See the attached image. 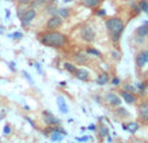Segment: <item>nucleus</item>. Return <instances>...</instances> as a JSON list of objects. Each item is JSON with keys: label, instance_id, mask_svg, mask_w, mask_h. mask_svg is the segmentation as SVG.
Segmentation results:
<instances>
[{"label": "nucleus", "instance_id": "f257e3e1", "mask_svg": "<svg viewBox=\"0 0 148 143\" xmlns=\"http://www.w3.org/2000/svg\"><path fill=\"white\" fill-rule=\"evenodd\" d=\"M38 39L43 46L52 47V48H60V47L65 46V43H66V36L56 30L44 31V33L39 34Z\"/></svg>", "mask_w": 148, "mask_h": 143}, {"label": "nucleus", "instance_id": "f03ea898", "mask_svg": "<svg viewBox=\"0 0 148 143\" xmlns=\"http://www.w3.org/2000/svg\"><path fill=\"white\" fill-rule=\"evenodd\" d=\"M105 26H107L108 31H109V35L112 38L113 42H118L123 33V29H125V25L123 22L117 17H110L105 21Z\"/></svg>", "mask_w": 148, "mask_h": 143}, {"label": "nucleus", "instance_id": "7ed1b4c3", "mask_svg": "<svg viewBox=\"0 0 148 143\" xmlns=\"http://www.w3.org/2000/svg\"><path fill=\"white\" fill-rule=\"evenodd\" d=\"M36 16V10L34 8H29V9L23 10L22 14L20 16V20H21V25L22 26H29V23L35 18Z\"/></svg>", "mask_w": 148, "mask_h": 143}, {"label": "nucleus", "instance_id": "20e7f679", "mask_svg": "<svg viewBox=\"0 0 148 143\" xmlns=\"http://www.w3.org/2000/svg\"><path fill=\"white\" fill-rule=\"evenodd\" d=\"M81 36L84 42H88L90 43V42H94L95 36H96V33H95V30L90 25H84V26H82V29H81Z\"/></svg>", "mask_w": 148, "mask_h": 143}, {"label": "nucleus", "instance_id": "39448f33", "mask_svg": "<svg viewBox=\"0 0 148 143\" xmlns=\"http://www.w3.org/2000/svg\"><path fill=\"white\" fill-rule=\"evenodd\" d=\"M46 26L48 30H56V29H59L62 26V18L57 14L51 16V17L48 18V21H47Z\"/></svg>", "mask_w": 148, "mask_h": 143}, {"label": "nucleus", "instance_id": "423d86ee", "mask_svg": "<svg viewBox=\"0 0 148 143\" xmlns=\"http://www.w3.org/2000/svg\"><path fill=\"white\" fill-rule=\"evenodd\" d=\"M147 63H148V50H144V51L138 52V54H136V56H135L136 67H138L139 69H142V68H143Z\"/></svg>", "mask_w": 148, "mask_h": 143}, {"label": "nucleus", "instance_id": "0eeeda50", "mask_svg": "<svg viewBox=\"0 0 148 143\" xmlns=\"http://www.w3.org/2000/svg\"><path fill=\"white\" fill-rule=\"evenodd\" d=\"M139 118L143 122H148V102H142L138 107Z\"/></svg>", "mask_w": 148, "mask_h": 143}, {"label": "nucleus", "instance_id": "6e6552de", "mask_svg": "<svg viewBox=\"0 0 148 143\" xmlns=\"http://www.w3.org/2000/svg\"><path fill=\"white\" fill-rule=\"evenodd\" d=\"M105 99H107V102L109 103L110 105H113V107H120V105L122 104V99H121V96L120 95L113 94V92H108V94L105 95Z\"/></svg>", "mask_w": 148, "mask_h": 143}, {"label": "nucleus", "instance_id": "1a4fd4ad", "mask_svg": "<svg viewBox=\"0 0 148 143\" xmlns=\"http://www.w3.org/2000/svg\"><path fill=\"white\" fill-rule=\"evenodd\" d=\"M74 77H75L77 79H79V81H88L90 73H88V70L84 69V68H77V70L74 72Z\"/></svg>", "mask_w": 148, "mask_h": 143}, {"label": "nucleus", "instance_id": "9d476101", "mask_svg": "<svg viewBox=\"0 0 148 143\" xmlns=\"http://www.w3.org/2000/svg\"><path fill=\"white\" fill-rule=\"evenodd\" d=\"M43 118H44V122H46L47 125H57V124L60 122L59 118L55 117L49 111H44L43 112Z\"/></svg>", "mask_w": 148, "mask_h": 143}, {"label": "nucleus", "instance_id": "9b49d317", "mask_svg": "<svg viewBox=\"0 0 148 143\" xmlns=\"http://www.w3.org/2000/svg\"><path fill=\"white\" fill-rule=\"evenodd\" d=\"M56 103H57V107H59V111L61 113H64V115H66L68 112H69V108H68V104H66V100L64 99V96H61V95H59L56 99Z\"/></svg>", "mask_w": 148, "mask_h": 143}, {"label": "nucleus", "instance_id": "f8f14e48", "mask_svg": "<svg viewBox=\"0 0 148 143\" xmlns=\"http://www.w3.org/2000/svg\"><path fill=\"white\" fill-rule=\"evenodd\" d=\"M121 95V99H123L127 104H134L135 103V96L133 95V92H129V91H125V90H122V91L120 92Z\"/></svg>", "mask_w": 148, "mask_h": 143}, {"label": "nucleus", "instance_id": "ddd939ff", "mask_svg": "<svg viewBox=\"0 0 148 143\" xmlns=\"http://www.w3.org/2000/svg\"><path fill=\"white\" fill-rule=\"evenodd\" d=\"M135 34L136 36H139V38H146L148 35V23H143V25L138 26V28L135 29Z\"/></svg>", "mask_w": 148, "mask_h": 143}, {"label": "nucleus", "instance_id": "4468645a", "mask_svg": "<svg viewBox=\"0 0 148 143\" xmlns=\"http://www.w3.org/2000/svg\"><path fill=\"white\" fill-rule=\"evenodd\" d=\"M122 129L125 131H129V133H135L136 130L139 129V125L136 122H130V124H123Z\"/></svg>", "mask_w": 148, "mask_h": 143}, {"label": "nucleus", "instance_id": "2eb2a0df", "mask_svg": "<svg viewBox=\"0 0 148 143\" xmlns=\"http://www.w3.org/2000/svg\"><path fill=\"white\" fill-rule=\"evenodd\" d=\"M109 81V76H108L107 72H104V73L99 74V77L96 78V83L99 85V86H104L107 82Z\"/></svg>", "mask_w": 148, "mask_h": 143}, {"label": "nucleus", "instance_id": "dca6fc26", "mask_svg": "<svg viewBox=\"0 0 148 143\" xmlns=\"http://www.w3.org/2000/svg\"><path fill=\"white\" fill-rule=\"evenodd\" d=\"M62 138H64V134L60 133V131L56 130V129H53V133L51 134V141L52 142H59V141H61Z\"/></svg>", "mask_w": 148, "mask_h": 143}, {"label": "nucleus", "instance_id": "f3484780", "mask_svg": "<svg viewBox=\"0 0 148 143\" xmlns=\"http://www.w3.org/2000/svg\"><path fill=\"white\" fill-rule=\"evenodd\" d=\"M100 3V0H83V5L86 8H95Z\"/></svg>", "mask_w": 148, "mask_h": 143}, {"label": "nucleus", "instance_id": "a211bd4d", "mask_svg": "<svg viewBox=\"0 0 148 143\" xmlns=\"http://www.w3.org/2000/svg\"><path fill=\"white\" fill-rule=\"evenodd\" d=\"M138 5H139V8H140L142 12H144V13L148 14V0H139Z\"/></svg>", "mask_w": 148, "mask_h": 143}, {"label": "nucleus", "instance_id": "6ab92c4d", "mask_svg": "<svg viewBox=\"0 0 148 143\" xmlns=\"http://www.w3.org/2000/svg\"><path fill=\"white\" fill-rule=\"evenodd\" d=\"M116 108H117V109H116V113H117V115H121L120 117H129V116H130V113H129L125 108L121 107V105L120 107H116Z\"/></svg>", "mask_w": 148, "mask_h": 143}, {"label": "nucleus", "instance_id": "aec40b11", "mask_svg": "<svg viewBox=\"0 0 148 143\" xmlns=\"http://www.w3.org/2000/svg\"><path fill=\"white\" fill-rule=\"evenodd\" d=\"M86 54H87V55H94V56H97V57H100V56H101V54H100V51H99V50L94 48V47H87V50H86Z\"/></svg>", "mask_w": 148, "mask_h": 143}, {"label": "nucleus", "instance_id": "412c9836", "mask_svg": "<svg viewBox=\"0 0 148 143\" xmlns=\"http://www.w3.org/2000/svg\"><path fill=\"white\" fill-rule=\"evenodd\" d=\"M64 68L69 72V73H73V74H74V72L77 70V67L74 64H72V63H64Z\"/></svg>", "mask_w": 148, "mask_h": 143}, {"label": "nucleus", "instance_id": "4be33fe9", "mask_svg": "<svg viewBox=\"0 0 148 143\" xmlns=\"http://www.w3.org/2000/svg\"><path fill=\"white\" fill-rule=\"evenodd\" d=\"M57 13L60 14V17L61 18H68L69 17V9H68V8H60Z\"/></svg>", "mask_w": 148, "mask_h": 143}, {"label": "nucleus", "instance_id": "5701e85b", "mask_svg": "<svg viewBox=\"0 0 148 143\" xmlns=\"http://www.w3.org/2000/svg\"><path fill=\"white\" fill-rule=\"evenodd\" d=\"M23 36V34L21 33V31H14L13 34H10L9 35V38H12V39H21Z\"/></svg>", "mask_w": 148, "mask_h": 143}, {"label": "nucleus", "instance_id": "b1692460", "mask_svg": "<svg viewBox=\"0 0 148 143\" xmlns=\"http://www.w3.org/2000/svg\"><path fill=\"white\" fill-rule=\"evenodd\" d=\"M22 74H23V77H25V78H26V79H27V81H29V82H30V83H31V85H34V79H33V78H31V77H30V74H29V73H27V72H26V70H22Z\"/></svg>", "mask_w": 148, "mask_h": 143}, {"label": "nucleus", "instance_id": "393cba45", "mask_svg": "<svg viewBox=\"0 0 148 143\" xmlns=\"http://www.w3.org/2000/svg\"><path fill=\"white\" fill-rule=\"evenodd\" d=\"M123 90H125V91H129V92H134L136 90V87L131 86V85H125V86H123Z\"/></svg>", "mask_w": 148, "mask_h": 143}, {"label": "nucleus", "instance_id": "a878e982", "mask_svg": "<svg viewBox=\"0 0 148 143\" xmlns=\"http://www.w3.org/2000/svg\"><path fill=\"white\" fill-rule=\"evenodd\" d=\"M107 133H108L107 128H105L104 125L100 126V130H99V135H100V138H103V137H104V134H107Z\"/></svg>", "mask_w": 148, "mask_h": 143}, {"label": "nucleus", "instance_id": "bb28decb", "mask_svg": "<svg viewBox=\"0 0 148 143\" xmlns=\"http://www.w3.org/2000/svg\"><path fill=\"white\" fill-rule=\"evenodd\" d=\"M47 9H48V13H51L52 16H55L57 12H59V9H57V8H55L53 5H51V7H48V8H47Z\"/></svg>", "mask_w": 148, "mask_h": 143}, {"label": "nucleus", "instance_id": "cd10ccee", "mask_svg": "<svg viewBox=\"0 0 148 143\" xmlns=\"http://www.w3.org/2000/svg\"><path fill=\"white\" fill-rule=\"evenodd\" d=\"M110 82H112L113 86H120V83H121V81H120V78H118V77H113Z\"/></svg>", "mask_w": 148, "mask_h": 143}, {"label": "nucleus", "instance_id": "c85d7f7f", "mask_svg": "<svg viewBox=\"0 0 148 143\" xmlns=\"http://www.w3.org/2000/svg\"><path fill=\"white\" fill-rule=\"evenodd\" d=\"M96 14L100 16V17H104V16L107 14V10L105 9H99V10H96Z\"/></svg>", "mask_w": 148, "mask_h": 143}, {"label": "nucleus", "instance_id": "c756f323", "mask_svg": "<svg viewBox=\"0 0 148 143\" xmlns=\"http://www.w3.org/2000/svg\"><path fill=\"white\" fill-rule=\"evenodd\" d=\"M8 67H9V69H10V70L14 72V70H16V63H14V61L8 63Z\"/></svg>", "mask_w": 148, "mask_h": 143}, {"label": "nucleus", "instance_id": "7c9ffc66", "mask_svg": "<svg viewBox=\"0 0 148 143\" xmlns=\"http://www.w3.org/2000/svg\"><path fill=\"white\" fill-rule=\"evenodd\" d=\"M42 3H44V0H33V1H31V5L35 7V5H40Z\"/></svg>", "mask_w": 148, "mask_h": 143}, {"label": "nucleus", "instance_id": "2f4dec72", "mask_svg": "<svg viewBox=\"0 0 148 143\" xmlns=\"http://www.w3.org/2000/svg\"><path fill=\"white\" fill-rule=\"evenodd\" d=\"M31 65H34V67L36 68V70L39 72V74H43V72H42V69H40V65H39V63H34V64H31Z\"/></svg>", "mask_w": 148, "mask_h": 143}, {"label": "nucleus", "instance_id": "473e14b6", "mask_svg": "<svg viewBox=\"0 0 148 143\" xmlns=\"http://www.w3.org/2000/svg\"><path fill=\"white\" fill-rule=\"evenodd\" d=\"M112 56H113V59H116V60L120 59V54H118L117 51H113V52H112Z\"/></svg>", "mask_w": 148, "mask_h": 143}, {"label": "nucleus", "instance_id": "72a5a7b5", "mask_svg": "<svg viewBox=\"0 0 148 143\" xmlns=\"http://www.w3.org/2000/svg\"><path fill=\"white\" fill-rule=\"evenodd\" d=\"M4 133H5V134H9V133H10V126L8 125V124L5 125V128H4Z\"/></svg>", "mask_w": 148, "mask_h": 143}, {"label": "nucleus", "instance_id": "f704fd0d", "mask_svg": "<svg viewBox=\"0 0 148 143\" xmlns=\"http://www.w3.org/2000/svg\"><path fill=\"white\" fill-rule=\"evenodd\" d=\"M77 141H79V142H86V141H88V137L84 135V137H82V138H77Z\"/></svg>", "mask_w": 148, "mask_h": 143}, {"label": "nucleus", "instance_id": "c9c22d12", "mask_svg": "<svg viewBox=\"0 0 148 143\" xmlns=\"http://www.w3.org/2000/svg\"><path fill=\"white\" fill-rule=\"evenodd\" d=\"M88 129L90 130H96V125H95V124H91V125L88 126Z\"/></svg>", "mask_w": 148, "mask_h": 143}, {"label": "nucleus", "instance_id": "e433bc0d", "mask_svg": "<svg viewBox=\"0 0 148 143\" xmlns=\"http://www.w3.org/2000/svg\"><path fill=\"white\" fill-rule=\"evenodd\" d=\"M60 86H66V82H65V81L60 82Z\"/></svg>", "mask_w": 148, "mask_h": 143}, {"label": "nucleus", "instance_id": "4c0bfd02", "mask_svg": "<svg viewBox=\"0 0 148 143\" xmlns=\"http://www.w3.org/2000/svg\"><path fill=\"white\" fill-rule=\"evenodd\" d=\"M23 108H25V109H27V111H29V109H30V107H29V105H26V104H25V105H23Z\"/></svg>", "mask_w": 148, "mask_h": 143}, {"label": "nucleus", "instance_id": "58836bf2", "mask_svg": "<svg viewBox=\"0 0 148 143\" xmlns=\"http://www.w3.org/2000/svg\"><path fill=\"white\" fill-rule=\"evenodd\" d=\"M3 31H4V28H3V26H0V34H1Z\"/></svg>", "mask_w": 148, "mask_h": 143}, {"label": "nucleus", "instance_id": "ea45409f", "mask_svg": "<svg viewBox=\"0 0 148 143\" xmlns=\"http://www.w3.org/2000/svg\"><path fill=\"white\" fill-rule=\"evenodd\" d=\"M73 1V0H64V3H66V4H68V3H72Z\"/></svg>", "mask_w": 148, "mask_h": 143}, {"label": "nucleus", "instance_id": "a19ab883", "mask_svg": "<svg viewBox=\"0 0 148 143\" xmlns=\"http://www.w3.org/2000/svg\"><path fill=\"white\" fill-rule=\"evenodd\" d=\"M21 3H27V0H20Z\"/></svg>", "mask_w": 148, "mask_h": 143}, {"label": "nucleus", "instance_id": "79ce46f5", "mask_svg": "<svg viewBox=\"0 0 148 143\" xmlns=\"http://www.w3.org/2000/svg\"><path fill=\"white\" fill-rule=\"evenodd\" d=\"M51 1H57V0H51Z\"/></svg>", "mask_w": 148, "mask_h": 143}, {"label": "nucleus", "instance_id": "37998d69", "mask_svg": "<svg viewBox=\"0 0 148 143\" xmlns=\"http://www.w3.org/2000/svg\"><path fill=\"white\" fill-rule=\"evenodd\" d=\"M146 22H147V23H148V21H146Z\"/></svg>", "mask_w": 148, "mask_h": 143}]
</instances>
